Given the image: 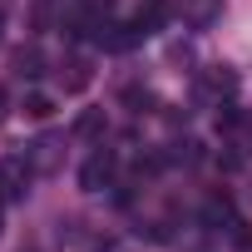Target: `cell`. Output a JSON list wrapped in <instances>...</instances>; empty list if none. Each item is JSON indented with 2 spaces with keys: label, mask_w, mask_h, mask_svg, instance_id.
I'll use <instances>...</instances> for the list:
<instances>
[{
  "label": "cell",
  "mask_w": 252,
  "mask_h": 252,
  "mask_svg": "<svg viewBox=\"0 0 252 252\" xmlns=\"http://www.w3.org/2000/svg\"><path fill=\"white\" fill-rule=\"evenodd\" d=\"M15 69H20V74H40V50H35V45L20 50V55H15Z\"/></svg>",
  "instance_id": "10"
},
{
  "label": "cell",
  "mask_w": 252,
  "mask_h": 252,
  "mask_svg": "<svg viewBox=\"0 0 252 252\" xmlns=\"http://www.w3.org/2000/svg\"><path fill=\"white\" fill-rule=\"evenodd\" d=\"M89 60H79V55H69L64 64H60V89L64 94H79V89H89Z\"/></svg>",
  "instance_id": "5"
},
{
  "label": "cell",
  "mask_w": 252,
  "mask_h": 252,
  "mask_svg": "<svg viewBox=\"0 0 252 252\" xmlns=\"http://www.w3.org/2000/svg\"><path fill=\"white\" fill-rule=\"evenodd\" d=\"M104 124H109L104 109H84V114L74 119V139H99V134H104Z\"/></svg>",
  "instance_id": "7"
},
{
  "label": "cell",
  "mask_w": 252,
  "mask_h": 252,
  "mask_svg": "<svg viewBox=\"0 0 252 252\" xmlns=\"http://www.w3.org/2000/svg\"><path fill=\"white\" fill-rule=\"evenodd\" d=\"M0 203H5V198H0Z\"/></svg>",
  "instance_id": "12"
},
{
  "label": "cell",
  "mask_w": 252,
  "mask_h": 252,
  "mask_svg": "<svg viewBox=\"0 0 252 252\" xmlns=\"http://www.w3.org/2000/svg\"><path fill=\"white\" fill-rule=\"evenodd\" d=\"M203 84H208L213 94H232V89H237V74H232V69H213Z\"/></svg>",
  "instance_id": "9"
},
{
  "label": "cell",
  "mask_w": 252,
  "mask_h": 252,
  "mask_svg": "<svg viewBox=\"0 0 252 252\" xmlns=\"http://www.w3.org/2000/svg\"><path fill=\"white\" fill-rule=\"evenodd\" d=\"M178 15H183V25L208 30V25L222 15V0H178Z\"/></svg>",
  "instance_id": "4"
},
{
  "label": "cell",
  "mask_w": 252,
  "mask_h": 252,
  "mask_svg": "<svg viewBox=\"0 0 252 252\" xmlns=\"http://www.w3.org/2000/svg\"><path fill=\"white\" fill-rule=\"evenodd\" d=\"M25 114H30V119H50V114H55V99L35 89V94H25Z\"/></svg>",
  "instance_id": "8"
},
{
  "label": "cell",
  "mask_w": 252,
  "mask_h": 252,
  "mask_svg": "<svg viewBox=\"0 0 252 252\" xmlns=\"http://www.w3.org/2000/svg\"><path fill=\"white\" fill-rule=\"evenodd\" d=\"M30 183H35V168H30L25 154H5L0 158V198L5 203H20L30 193Z\"/></svg>",
  "instance_id": "1"
},
{
  "label": "cell",
  "mask_w": 252,
  "mask_h": 252,
  "mask_svg": "<svg viewBox=\"0 0 252 252\" xmlns=\"http://www.w3.org/2000/svg\"><path fill=\"white\" fill-rule=\"evenodd\" d=\"M203 222H208V227H222V222L237 227V218H232V198H227V193H213V198L203 203Z\"/></svg>",
  "instance_id": "6"
},
{
  "label": "cell",
  "mask_w": 252,
  "mask_h": 252,
  "mask_svg": "<svg viewBox=\"0 0 252 252\" xmlns=\"http://www.w3.org/2000/svg\"><path fill=\"white\" fill-rule=\"evenodd\" d=\"M10 114V104H5V89H0V119H5Z\"/></svg>",
  "instance_id": "11"
},
{
  "label": "cell",
  "mask_w": 252,
  "mask_h": 252,
  "mask_svg": "<svg viewBox=\"0 0 252 252\" xmlns=\"http://www.w3.org/2000/svg\"><path fill=\"white\" fill-rule=\"evenodd\" d=\"M25 158H30V168H35V173H55V168L64 163V139H55V134H40V139L25 149Z\"/></svg>",
  "instance_id": "3"
},
{
  "label": "cell",
  "mask_w": 252,
  "mask_h": 252,
  "mask_svg": "<svg viewBox=\"0 0 252 252\" xmlns=\"http://www.w3.org/2000/svg\"><path fill=\"white\" fill-rule=\"evenodd\" d=\"M109 178H114V154H109V149H94V154L84 158V168H79V188H84V193H104Z\"/></svg>",
  "instance_id": "2"
}]
</instances>
